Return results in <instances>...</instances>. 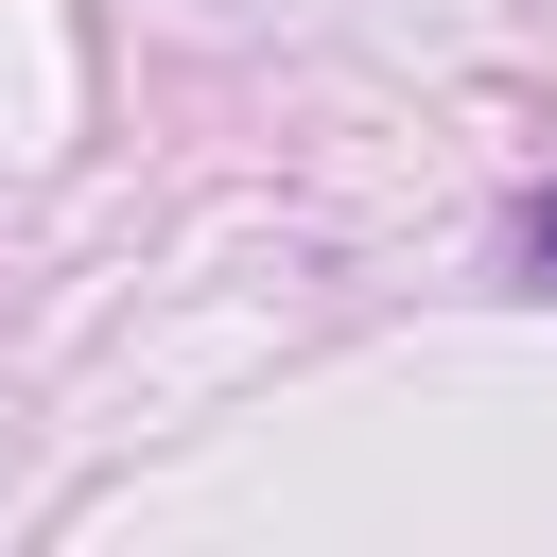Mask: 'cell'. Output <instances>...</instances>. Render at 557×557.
<instances>
[{
	"label": "cell",
	"instance_id": "cell-1",
	"mask_svg": "<svg viewBox=\"0 0 557 557\" xmlns=\"http://www.w3.org/2000/svg\"><path fill=\"white\" fill-rule=\"evenodd\" d=\"M522 261H540V278H557V191H540V209H522Z\"/></svg>",
	"mask_w": 557,
	"mask_h": 557
}]
</instances>
